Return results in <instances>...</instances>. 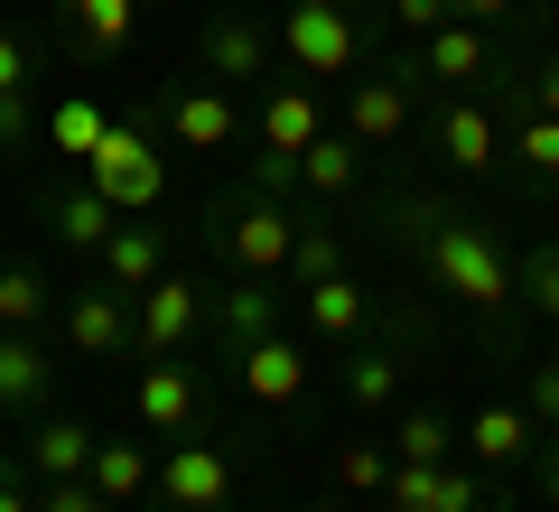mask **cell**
<instances>
[{
    "label": "cell",
    "mask_w": 559,
    "mask_h": 512,
    "mask_svg": "<svg viewBox=\"0 0 559 512\" xmlns=\"http://www.w3.org/2000/svg\"><path fill=\"white\" fill-rule=\"evenodd\" d=\"M355 187H364V150H355L345 131H318V140L299 150V197H318V205H345Z\"/></svg>",
    "instance_id": "cell-28"
},
{
    "label": "cell",
    "mask_w": 559,
    "mask_h": 512,
    "mask_svg": "<svg viewBox=\"0 0 559 512\" xmlns=\"http://www.w3.org/2000/svg\"><path fill=\"white\" fill-rule=\"evenodd\" d=\"M150 503H159V512H234V448H215L205 429L168 438Z\"/></svg>",
    "instance_id": "cell-11"
},
{
    "label": "cell",
    "mask_w": 559,
    "mask_h": 512,
    "mask_svg": "<svg viewBox=\"0 0 559 512\" xmlns=\"http://www.w3.org/2000/svg\"><path fill=\"white\" fill-rule=\"evenodd\" d=\"M392 456L401 466H448V456H457V419L439 410V401H392Z\"/></svg>",
    "instance_id": "cell-26"
},
{
    "label": "cell",
    "mask_w": 559,
    "mask_h": 512,
    "mask_svg": "<svg viewBox=\"0 0 559 512\" xmlns=\"http://www.w3.org/2000/svg\"><path fill=\"white\" fill-rule=\"evenodd\" d=\"M522 410L540 419V438H559V355H532V364H522Z\"/></svg>",
    "instance_id": "cell-36"
},
{
    "label": "cell",
    "mask_w": 559,
    "mask_h": 512,
    "mask_svg": "<svg viewBox=\"0 0 559 512\" xmlns=\"http://www.w3.org/2000/svg\"><path fill=\"white\" fill-rule=\"evenodd\" d=\"M382 242H392L411 271H429V289L457 298L485 326V355H522V289H513V252L485 215H466L457 197H382Z\"/></svg>",
    "instance_id": "cell-1"
},
{
    "label": "cell",
    "mask_w": 559,
    "mask_h": 512,
    "mask_svg": "<svg viewBox=\"0 0 559 512\" xmlns=\"http://www.w3.org/2000/svg\"><path fill=\"white\" fill-rule=\"evenodd\" d=\"M103 131H112V112H103L94 94H57V112H47V140H57V158H94L103 150Z\"/></svg>",
    "instance_id": "cell-32"
},
{
    "label": "cell",
    "mask_w": 559,
    "mask_h": 512,
    "mask_svg": "<svg viewBox=\"0 0 559 512\" xmlns=\"http://www.w3.org/2000/svg\"><path fill=\"white\" fill-rule=\"evenodd\" d=\"M419 131H429V150H439V168H457V178L503 168V121L485 112V94H439L429 112H419Z\"/></svg>",
    "instance_id": "cell-13"
},
{
    "label": "cell",
    "mask_w": 559,
    "mask_h": 512,
    "mask_svg": "<svg viewBox=\"0 0 559 512\" xmlns=\"http://www.w3.org/2000/svg\"><path fill=\"white\" fill-rule=\"evenodd\" d=\"M457 456L485 475H522L540 456V419L522 410V401H476V410L457 419Z\"/></svg>",
    "instance_id": "cell-17"
},
{
    "label": "cell",
    "mask_w": 559,
    "mask_h": 512,
    "mask_svg": "<svg viewBox=\"0 0 559 512\" xmlns=\"http://www.w3.org/2000/svg\"><path fill=\"white\" fill-rule=\"evenodd\" d=\"M205 326H215V317H205V279L178 271V261L131 298V355H140V364H150V355H187Z\"/></svg>",
    "instance_id": "cell-9"
},
{
    "label": "cell",
    "mask_w": 559,
    "mask_h": 512,
    "mask_svg": "<svg viewBox=\"0 0 559 512\" xmlns=\"http://www.w3.org/2000/svg\"><path fill=\"white\" fill-rule=\"evenodd\" d=\"M271 66H280L271 20H261L252 0H215L205 28H197V75H205V84H261Z\"/></svg>",
    "instance_id": "cell-8"
},
{
    "label": "cell",
    "mask_w": 559,
    "mask_h": 512,
    "mask_svg": "<svg viewBox=\"0 0 559 512\" xmlns=\"http://www.w3.org/2000/svg\"><path fill=\"white\" fill-rule=\"evenodd\" d=\"M38 512H112V503L94 493V475H47V485H38Z\"/></svg>",
    "instance_id": "cell-39"
},
{
    "label": "cell",
    "mask_w": 559,
    "mask_h": 512,
    "mask_svg": "<svg viewBox=\"0 0 559 512\" xmlns=\"http://www.w3.org/2000/svg\"><path fill=\"white\" fill-rule=\"evenodd\" d=\"M150 131H168L178 140V150H234L242 140V112H234V94H224V84H159V94H150Z\"/></svg>",
    "instance_id": "cell-14"
},
{
    "label": "cell",
    "mask_w": 559,
    "mask_h": 512,
    "mask_svg": "<svg viewBox=\"0 0 559 512\" xmlns=\"http://www.w3.org/2000/svg\"><path fill=\"white\" fill-rule=\"evenodd\" d=\"M57 345L84 364H121L131 355V289H112V279H75V289L57 298Z\"/></svg>",
    "instance_id": "cell-12"
},
{
    "label": "cell",
    "mask_w": 559,
    "mask_h": 512,
    "mask_svg": "<svg viewBox=\"0 0 559 512\" xmlns=\"http://www.w3.org/2000/svg\"><path fill=\"white\" fill-rule=\"evenodd\" d=\"M503 168H513V197L540 205L559 187V112H513L503 121Z\"/></svg>",
    "instance_id": "cell-22"
},
{
    "label": "cell",
    "mask_w": 559,
    "mask_h": 512,
    "mask_svg": "<svg viewBox=\"0 0 559 512\" xmlns=\"http://www.w3.org/2000/svg\"><path fill=\"white\" fill-rule=\"evenodd\" d=\"M38 140V94H0V158H20Z\"/></svg>",
    "instance_id": "cell-40"
},
{
    "label": "cell",
    "mask_w": 559,
    "mask_h": 512,
    "mask_svg": "<svg viewBox=\"0 0 559 512\" xmlns=\"http://www.w3.org/2000/svg\"><path fill=\"white\" fill-rule=\"evenodd\" d=\"M401 57H411V75L429 84V94H485L503 66H522L513 47H503V28H476V20H448V28H429V38H401Z\"/></svg>",
    "instance_id": "cell-5"
},
{
    "label": "cell",
    "mask_w": 559,
    "mask_h": 512,
    "mask_svg": "<svg viewBox=\"0 0 559 512\" xmlns=\"http://www.w3.org/2000/svg\"><path fill=\"white\" fill-rule=\"evenodd\" d=\"M513 10H522V0H457V20H476V28H503Z\"/></svg>",
    "instance_id": "cell-43"
},
{
    "label": "cell",
    "mask_w": 559,
    "mask_h": 512,
    "mask_svg": "<svg viewBox=\"0 0 559 512\" xmlns=\"http://www.w3.org/2000/svg\"><path fill=\"white\" fill-rule=\"evenodd\" d=\"M382 485H392V438H345L336 448V493L364 503V493H382Z\"/></svg>",
    "instance_id": "cell-34"
},
{
    "label": "cell",
    "mask_w": 559,
    "mask_h": 512,
    "mask_svg": "<svg viewBox=\"0 0 559 512\" xmlns=\"http://www.w3.org/2000/svg\"><path fill=\"white\" fill-rule=\"evenodd\" d=\"M308 512H336V503H308Z\"/></svg>",
    "instance_id": "cell-44"
},
{
    "label": "cell",
    "mask_w": 559,
    "mask_h": 512,
    "mask_svg": "<svg viewBox=\"0 0 559 512\" xmlns=\"http://www.w3.org/2000/svg\"><path fill=\"white\" fill-rule=\"evenodd\" d=\"M419 103H429V84L411 75V57H382V66H364V75L345 84V121L336 131L355 140V150H392V140L419 131Z\"/></svg>",
    "instance_id": "cell-6"
},
{
    "label": "cell",
    "mask_w": 559,
    "mask_h": 512,
    "mask_svg": "<svg viewBox=\"0 0 559 512\" xmlns=\"http://www.w3.org/2000/svg\"><path fill=\"white\" fill-rule=\"evenodd\" d=\"M513 289H522V317L559 326V242H532V252H513Z\"/></svg>",
    "instance_id": "cell-33"
},
{
    "label": "cell",
    "mask_w": 559,
    "mask_h": 512,
    "mask_svg": "<svg viewBox=\"0 0 559 512\" xmlns=\"http://www.w3.org/2000/svg\"><path fill=\"white\" fill-rule=\"evenodd\" d=\"M38 75H47V47H38V28H10V20H0V94H28Z\"/></svg>",
    "instance_id": "cell-35"
},
{
    "label": "cell",
    "mask_w": 559,
    "mask_h": 512,
    "mask_svg": "<svg viewBox=\"0 0 559 512\" xmlns=\"http://www.w3.org/2000/svg\"><path fill=\"white\" fill-rule=\"evenodd\" d=\"M197 234L224 271H252V279H280L289 271V242H299V205L261 197V187H224V197L197 205Z\"/></svg>",
    "instance_id": "cell-3"
},
{
    "label": "cell",
    "mask_w": 559,
    "mask_h": 512,
    "mask_svg": "<svg viewBox=\"0 0 559 512\" xmlns=\"http://www.w3.org/2000/svg\"><path fill=\"white\" fill-rule=\"evenodd\" d=\"M280 279H252V271H234V279H215L205 289V317H215V345H252V335H280Z\"/></svg>",
    "instance_id": "cell-20"
},
{
    "label": "cell",
    "mask_w": 559,
    "mask_h": 512,
    "mask_svg": "<svg viewBox=\"0 0 559 512\" xmlns=\"http://www.w3.org/2000/svg\"><path fill=\"white\" fill-rule=\"evenodd\" d=\"M457 20V0H382V28L392 38H429V28Z\"/></svg>",
    "instance_id": "cell-37"
},
{
    "label": "cell",
    "mask_w": 559,
    "mask_h": 512,
    "mask_svg": "<svg viewBox=\"0 0 559 512\" xmlns=\"http://www.w3.org/2000/svg\"><path fill=\"white\" fill-rule=\"evenodd\" d=\"M84 475H94V493L112 512H131V503H150V485H159V456L131 448V438H94V466Z\"/></svg>",
    "instance_id": "cell-27"
},
{
    "label": "cell",
    "mask_w": 559,
    "mask_h": 512,
    "mask_svg": "<svg viewBox=\"0 0 559 512\" xmlns=\"http://www.w3.org/2000/svg\"><path fill=\"white\" fill-rule=\"evenodd\" d=\"M299 326L318 335V345H364V335L382 326V298L364 289L355 271H336V279H318V289H299Z\"/></svg>",
    "instance_id": "cell-19"
},
{
    "label": "cell",
    "mask_w": 559,
    "mask_h": 512,
    "mask_svg": "<svg viewBox=\"0 0 559 512\" xmlns=\"http://www.w3.org/2000/svg\"><path fill=\"white\" fill-rule=\"evenodd\" d=\"M84 187H94L112 215H159L168 205V150H159V131H150V112H131V121L103 131V150L84 158Z\"/></svg>",
    "instance_id": "cell-4"
},
{
    "label": "cell",
    "mask_w": 559,
    "mask_h": 512,
    "mask_svg": "<svg viewBox=\"0 0 559 512\" xmlns=\"http://www.w3.org/2000/svg\"><path fill=\"white\" fill-rule=\"evenodd\" d=\"M345 271V234L326 215H299V242H289V271H280V289L299 298V289H318V279H336Z\"/></svg>",
    "instance_id": "cell-31"
},
{
    "label": "cell",
    "mask_w": 559,
    "mask_h": 512,
    "mask_svg": "<svg viewBox=\"0 0 559 512\" xmlns=\"http://www.w3.org/2000/svg\"><path fill=\"white\" fill-rule=\"evenodd\" d=\"M0 512H38V475L20 448H0Z\"/></svg>",
    "instance_id": "cell-41"
},
{
    "label": "cell",
    "mask_w": 559,
    "mask_h": 512,
    "mask_svg": "<svg viewBox=\"0 0 559 512\" xmlns=\"http://www.w3.org/2000/svg\"><path fill=\"white\" fill-rule=\"evenodd\" d=\"M57 28L75 66H121L140 38V0H57Z\"/></svg>",
    "instance_id": "cell-18"
},
{
    "label": "cell",
    "mask_w": 559,
    "mask_h": 512,
    "mask_svg": "<svg viewBox=\"0 0 559 512\" xmlns=\"http://www.w3.org/2000/svg\"><path fill=\"white\" fill-rule=\"evenodd\" d=\"M318 131H326L318 84H271V103H261V150H308Z\"/></svg>",
    "instance_id": "cell-30"
},
{
    "label": "cell",
    "mask_w": 559,
    "mask_h": 512,
    "mask_svg": "<svg viewBox=\"0 0 559 512\" xmlns=\"http://www.w3.org/2000/svg\"><path fill=\"white\" fill-rule=\"evenodd\" d=\"M131 419H140V438H187V429H205V364L197 355H150L131 373Z\"/></svg>",
    "instance_id": "cell-10"
},
{
    "label": "cell",
    "mask_w": 559,
    "mask_h": 512,
    "mask_svg": "<svg viewBox=\"0 0 559 512\" xmlns=\"http://www.w3.org/2000/svg\"><path fill=\"white\" fill-rule=\"evenodd\" d=\"M38 205H47V234H57V252H75V261H94L103 242H112V224H121V215H112V205H103L84 178H57Z\"/></svg>",
    "instance_id": "cell-24"
},
{
    "label": "cell",
    "mask_w": 559,
    "mask_h": 512,
    "mask_svg": "<svg viewBox=\"0 0 559 512\" xmlns=\"http://www.w3.org/2000/svg\"><path fill=\"white\" fill-rule=\"evenodd\" d=\"M382 512H513V485L485 475V466H466V456H448V466H401L392 456Z\"/></svg>",
    "instance_id": "cell-7"
},
{
    "label": "cell",
    "mask_w": 559,
    "mask_h": 512,
    "mask_svg": "<svg viewBox=\"0 0 559 512\" xmlns=\"http://www.w3.org/2000/svg\"><path fill=\"white\" fill-rule=\"evenodd\" d=\"M242 187H261V197H280V205H299V150H252V178Z\"/></svg>",
    "instance_id": "cell-38"
},
{
    "label": "cell",
    "mask_w": 559,
    "mask_h": 512,
    "mask_svg": "<svg viewBox=\"0 0 559 512\" xmlns=\"http://www.w3.org/2000/svg\"><path fill=\"white\" fill-rule=\"evenodd\" d=\"M57 410V326H0V419Z\"/></svg>",
    "instance_id": "cell-16"
},
{
    "label": "cell",
    "mask_w": 559,
    "mask_h": 512,
    "mask_svg": "<svg viewBox=\"0 0 559 512\" xmlns=\"http://www.w3.org/2000/svg\"><path fill=\"white\" fill-rule=\"evenodd\" d=\"M532 475H540V503L559 512V438H540V456H532Z\"/></svg>",
    "instance_id": "cell-42"
},
{
    "label": "cell",
    "mask_w": 559,
    "mask_h": 512,
    "mask_svg": "<svg viewBox=\"0 0 559 512\" xmlns=\"http://www.w3.org/2000/svg\"><path fill=\"white\" fill-rule=\"evenodd\" d=\"M20 456H28V475H38V485H47V475H84V466H94V429H84L75 410H38Z\"/></svg>",
    "instance_id": "cell-25"
},
{
    "label": "cell",
    "mask_w": 559,
    "mask_h": 512,
    "mask_svg": "<svg viewBox=\"0 0 559 512\" xmlns=\"http://www.w3.org/2000/svg\"><path fill=\"white\" fill-rule=\"evenodd\" d=\"M224 364H234V382H242V401H252V410H299L308 382H318L308 345H289V335H252V345H224Z\"/></svg>",
    "instance_id": "cell-15"
},
{
    "label": "cell",
    "mask_w": 559,
    "mask_h": 512,
    "mask_svg": "<svg viewBox=\"0 0 559 512\" xmlns=\"http://www.w3.org/2000/svg\"><path fill=\"white\" fill-rule=\"evenodd\" d=\"M271 38H280V66L299 84H355L364 66H382L373 57V20H364L355 0H280Z\"/></svg>",
    "instance_id": "cell-2"
},
{
    "label": "cell",
    "mask_w": 559,
    "mask_h": 512,
    "mask_svg": "<svg viewBox=\"0 0 559 512\" xmlns=\"http://www.w3.org/2000/svg\"><path fill=\"white\" fill-rule=\"evenodd\" d=\"M168 261H178V242H168L159 224H150V215H121V224H112V242L94 252V271L112 279V289H131V298H140L150 279L168 271Z\"/></svg>",
    "instance_id": "cell-23"
},
{
    "label": "cell",
    "mask_w": 559,
    "mask_h": 512,
    "mask_svg": "<svg viewBox=\"0 0 559 512\" xmlns=\"http://www.w3.org/2000/svg\"><path fill=\"white\" fill-rule=\"evenodd\" d=\"M57 298L47 261H0V326H57Z\"/></svg>",
    "instance_id": "cell-29"
},
{
    "label": "cell",
    "mask_w": 559,
    "mask_h": 512,
    "mask_svg": "<svg viewBox=\"0 0 559 512\" xmlns=\"http://www.w3.org/2000/svg\"><path fill=\"white\" fill-rule=\"evenodd\" d=\"M0 261H10V252H0Z\"/></svg>",
    "instance_id": "cell-45"
},
{
    "label": "cell",
    "mask_w": 559,
    "mask_h": 512,
    "mask_svg": "<svg viewBox=\"0 0 559 512\" xmlns=\"http://www.w3.org/2000/svg\"><path fill=\"white\" fill-rule=\"evenodd\" d=\"M401 345H411V335H401ZM401 345H373V335H364V345H345V364H336V401L355 419H382L401 401V373H411V355H401Z\"/></svg>",
    "instance_id": "cell-21"
}]
</instances>
